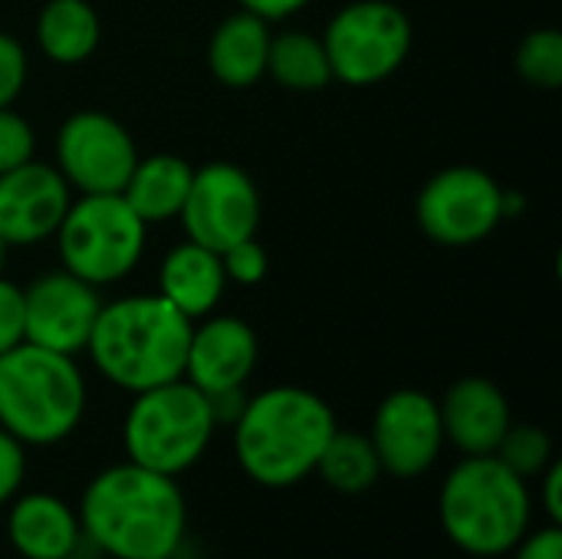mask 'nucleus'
I'll list each match as a JSON object with an SVG mask.
<instances>
[{"instance_id":"obj_1","label":"nucleus","mask_w":562,"mask_h":559,"mask_svg":"<svg viewBox=\"0 0 562 559\" xmlns=\"http://www.w3.org/2000/svg\"><path fill=\"white\" fill-rule=\"evenodd\" d=\"M79 527L112 559H171L184 540L188 507L175 478L125 461L86 484Z\"/></svg>"},{"instance_id":"obj_2","label":"nucleus","mask_w":562,"mask_h":559,"mask_svg":"<svg viewBox=\"0 0 562 559\" xmlns=\"http://www.w3.org/2000/svg\"><path fill=\"white\" fill-rule=\"evenodd\" d=\"M336 428L326 399L300 385H273L247 399L234 418V458L260 488H293L316 471Z\"/></svg>"},{"instance_id":"obj_3","label":"nucleus","mask_w":562,"mask_h":559,"mask_svg":"<svg viewBox=\"0 0 562 559\" xmlns=\"http://www.w3.org/2000/svg\"><path fill=\"white\" fill-rule=\"evenodd\" d=\"M194 320L165 297H125L99 310L86 343L95 369L125 392H145L184 379Z\"/></svg>"},{"instance_id":"obj_4","label":"nucleus","mask_w":562,"mask_h":559,"mask_svg":"<svg viewBox=\"0 0 562 559\" xmlns=\"http://www.w3.org/2000/svg\"><path fill=\"white\" fill-rule=\"evenodd\" d=\"M448 540L471 557H507L530 534V488L497 455H471L448 471L438 497Z\"/></svg>"},{"instance_id":"obj_5","label":"nucleus","mask_w":562,"mask_h":559,"mask_svg":"<svg viewBox=\"0 0 562 559\" xmlns=\"http://www.w3.org/2000/svg\"><path fill=\"white\" fill-rule=\"evenodd\" d=\"M86 415V382L72 356L20 343L0 356V428L23 448L66 441Z\"/></svg>"},{"instance_id":"obj_6","label":"nucleus","mask_w":562,"mask_h":559,"mask_svg":"<svg viewBox=\"0 0 562 559\" xmlns=\"http://www.w3.org/2000/svg\"><path fill=\"white\" fill-rule=\"evenodd\" d=\"M217 418L211 399L188 379H175L145 392H135L128 405L122 438L132 465L178 478L201 461L214 438Z\"/></svg>"},{"instance_id":"obj_7","label":"nucleus","mask_w":562,"mask_h":559,"mask_svg":"<svg viewBox=\"0 0 562 559\" xmlns=\"http://www.w3.org/2000/svg\"><path fill=\"white\" fill-rule=\"evenodd\" d=\"M145 221L122 194H82L56 227L63 267L92 283H119L145 254Z\"/></svg>"},{"instance_id":"obj_8","label":"nucleus","mask_w":562,"mask_h":559,"mask_svg":"<svg viewBox=\"0 0 562 559\" xmlns=\"http://www.w3.org/2000/svg\"><path fill=\"white\" fill-rule=\"evenodd\" d=\"M333 79L346 86H375L402 69L412 49V20L392 0L346 3L323 36Z\"/></svg>"},{"instance_id":"obj_9","label":"nucleus","mask_w":562,"mask_h":559,"mask_svg":"<svg viewBox=\"0 0 562 559\" xmlns=\"http://www.w3.org/2000/svg\"><path fill=\"white\" fill-rule=\"evenodd\" d=\"M418 227L441 247H471L504 221V188L474 165L438 171L418 194Z\"/></svg>"},{"instance_id":"obj_10","label":"nucleus","mask_w":562,"mask_h":559,"mask_svg":"<svg viewBox=\"0 0 562 559\" xmlns=\"http://www.w3.org/2000/svg\"><path fill=\"white\" fill-rule=\"evenodd\" d=\"M135 161L132 135L105 112H72L56 132V171L82 194H122Z\"/></svg>"},{"instance_id":"obj_11","label":"nucleus","mask_w":562,"mask_h":559,"mask_svg":"<svg viewBox=\"0 0 562 559\" xmlns=\"http://www.w3.org/2000/svg\"><path fill=\"white\" fill-rule=\"evenodd\" d=\"M178 217L188 241L221 254L231 244L257 234L260 194L244 168L231 161H211L194 171Z\"/></svg>"},{"instance_id":"obj_12","label":"nucleus","mask_w":562,"mask_h":559,"mask_svg":"<svg viewBox=\"0 0 562 559\" xmlns=\"http://www.w3.org/2000/svg\"><path fill=\"white\" fill-rule=\"evenodd\" d=\"M369 438H372L382 471H389L395 478L425 474L445 448L438 402L418 389L392 392L375 409Z\"/></svg>"},{"instance_id":"obj_13","label":"nucleus","mask_w":562,"mask_h":559,"mask_svg":"<svg viewBox=\"0 0 562 559\" xmlns=\"http://www.w3.org/2000/svg\"><path fill=\"white\" fill-rule=\"evenodd\" d=\"M102 303L92 283L63 273H46L23 290V343L76 356L86 349Z\"/></svg>"},{"instance_id":"obj_14","label":"nucleus","mask_w":562,"mask_h":559,"mask_svg":"<svg viewBox=\"0 0 562 559\" xmlns=\"http://www.w3.org/2000/svg\"><path fill=\"white\" fill-rule=\"evenodd\" d=\"M69 211V185L56 165L26 161L0 175V237L7 247H30L56 234Z\"/></svg>"},{"instance_id":"obj_15","label":"nucleus","mask_w":562,"mask_h":559,"mask_svg":"<svg viewBox=\"0 0 562 559\" xmlns=\"http://www.w3.org/2000/svg\"><path fill=\"white\" fill-rule=\"evenodd\" d=\"M257 333L237 316H207L191 329L184 379L207 399L247 385L257 366Z\"/></svg>"},{"instance_id":"obj_16","label":"nucleus","mask_w":562,"mask_h":559,"mask_svg":"<svg viewBox=\"0 0 562 559\" xmlns=\"http://www.w3.org/2000/svg\"><path fill=\"white\" fill-rule=\"evenodd\" d=\"M438 412H441L445 441L464 451V458L494 455L514 425L507 395L491 379L481 376L458 379L438 402Z\"/></svg>"},{"instance_id":"obj_17","label":"nucleus","mask_w":562,"mask_h":559,"mask_svg":"<svg viewBox=\"0 0 562 559\" xmlns=\"http://www.w3.org/2000/svg\"><path fill=\"white\" fill-rule=\"evenodd\" d=\"M7 537L23 559H66L79 550V514L56 494L33 491L10 504Z\"/></svg>"},{"instance_id":"obj_18","label":"nucleus","mask_w":562,"mask_h":559,"mask_svg":"<svg viewBox=\"0 0 562 559\" xmlns=\"http://www.w3.org/2000/svg\"><path fill=\"white\" fill-rule=\"evenodd\" d=\"M227 287L221 254L194 241L178 244L158 270V297H165L188 320H204L214 313Z\"/></svg>"},{"instance_id":"obj_19","label":"nucleus","mask_w":562,"mask_h":559,"mask_svg":"<svg viewBox=\"0 0 562 559\" xmlns=\"http://www.w3.org/2000/svg\"><path fill=\"white\" fill-rule=\"evenodd\" d=\"M270 26L257 13H234L227 16L207 43V66L214 79L227 89H247L260 76H267V53H270Z\"/></svg>"},{"instance_id":"obj_20","label":"nucleus","mask_w":562,"mask_h":559,"mask_svg":"<svg viewBox=\"0 0 562 559\" xmlns=\"http://www.w3.org/2000/svg\"><path fill=\"white\" fill-rule=\"evenodd\" d=\"M191 178L194 168L181 155H168V152L148 155L135 161L122 188V198L145 224H161L181 214Z\"/></svg>"},{"instance_id":"obj_21","label":"nucleus","mask_w":562,"mask_h":559,"mask_svg":"<svg viewBox=\"0 0 562 559\" xmlns=\"http://www.w3.org/2000/svg\"><path fill=\"white\" fill-rule=\"evenodd\" d=\"M99 16L89 0H49L36 20V43L59 66L86 63L99 46Z\"/></svg>"},{"instance_id":"obj_22","label":"nucleus","mask_w":562,"mask_h":559,"mask_svg":"<svg viewBox=\"0 0 562 559\" xmlns=\"http://www.w3.org/2000/svg\"><path fill=\"white\" fill-rule=\"evenodd\" d=\"M267 72L283 89H293V92H316L333 82L323 40L313 33H300V30H286L270 40Z\"/></svg>"},{"instance_id":"obj_23","label":"nucleus","mask_w":562,"mask_h":559,"mask_svg":"<svg viewBox=\"0 0 562 559\" xmlns=\"http://www.w3.org/2000/svg\"><path fill=\"white\" fill-rule=\"evenodd\" d=\"M313 474H319L336 494L359 497L375 488V481L382 478V465L369 435L336 428Z\"/></svg>"},{"instance_id":"obj_24","label":"nucleus","mask_w":562,"mask_h":559,"mask_svg":"<svg viewBox=\"0 0 562 559\" xmlns=\"http://www.w3.org/2000/svg\"><path fill=\"white\" fill-rule=\"evenodd\" d=\"M494 455L524 481L540 478L557 461L553 458V438L537 425H510V432L504 435V441L497 445Z\"/></svg>"},{"instance_id":"obj_25","label":"nucleus","mask_w":562,"mask_h":559,"mask_svg":"<svg viewBox=\"0 0 562 559\" xmlns=\"http://www.w3.org/2000/svg\"><path fill=\"white\" fill-rule=\"evenodd\" d=\"M517 72L537 89L562 86V33L560 30H533L517 49Z\"/></svg>"},{"instance_id":"obj_26","label":"nucleus","mask_w":562,"mask_h":559,"mask_svg":"<svg viewBox=\"0 0 562 559\" xmlns=\"http://www.w3.org/2000/svg\"><path fill=\"white\" fill-rule=\"evenodd\" d=\"M221 264H224L227 280H234L240 287H257L270 270V257H267L263 244H257V237H244V241L231 244L227 250H221Z\"/></svg>"},{"instance_id":"obj_27","label":"nucleus","mask_w":562,"mask_h":559,"mask_svg":"<svg viewBox=\"0 0 562 559\" xmlns=\"http://www.w3.org/2000/svg\"><path fill=\"white\" fill-rule=\"evenodd\" d=\"M33 148H36V138H33L30 122L16 115L10 105L0 109V175L26 165L33 158Z\"/></svg>"},{"instance_id":"obj_28","label":"nucleus","mask_w":562,"mask_h":559,"mask_svg":"<svg viewBox=\"0 0 562 559\" xmlns=\"http://www.w3.org/2000/svg\"><path fill=\"white\" fill-rule=\"evenodd\" d=\"M23 82H26V53L10 33H0V109L13 105Z\"/></svg>"},{"instance_id":"obj_29","label":"nucleus","mask_w":562,"mask_h":559,"mask_svg":"<svg viewBox=\"0 0 562 559\" xmlns=\"http://www.w3.org/2000/svg\"><path fill=\"white\" fill-rule=\"evenodd\" d=\"M23 343V290L0 277V356Z\"/></svg>"},{"instance_id":"obj_30","label":"nucleus","mask_w":562,"mask_h":559,"mask_svg":"<svg viewBox=\"0 0 562 559\" xmlns=\"http://www.w3.org/2000/svg\"><path fill=\"white\" fill-rule=\"evenodd\" d=\"M23 474H26V455H23V445L0 428V507L10 504L16 494H20V484H23Z\"/></svg>"},{"instance_id":"obj_31","label":"nucleus","mask_w":562,"mask_h":559,"mask_svg":"<svg viewBox=\"0 0 562 559\" xmlns=\"http://www.w3.org/2000/svg\"><path fill=\"white\" fill-rule=\"evenodd\" d=\"M510 554H514V559H562L560 524H547V527L527 534Z\"/></svg>"},{"instance_id":"obj_32","label":"nucleus","mask_w":562,"mask_h":559,"mask_svg":"<svg viewBox=\"0 0 562 559\" xmlns=\"http://www.w3.org/2000/svg\"><path fill=\"white\" fill-rule=\"evenodd\" d=\"M543 484H540V504H543V514L550 524H562V465L553 461L543 474Z\"/></svg>"},{"instance_id":"obj_33","label":"nucleus","mask_w":562,"mask_h":559,"mask_svg":"<svg viewBox=\"0 0 562 559\" xmlns=\"http://www.w3.org/2000/svg\"><path fill=\"white\" fill-rule=\"evenodd\" d=\"M237 3L247 13H257V16H263L270 23V20H286L293 13H300L310 0H237Z\"/></svg>"},{"instance_id":"obj_34","label":"nucleus","mask_w":562,"mask_h":559,"mask_svg":"<svg viewBox=\"0 0 562 559\" xmlns=\"http://www.w3.org/2000/svg\"><path fill=\"white\" fill-rule=\"evenodd\" d=\"M7 250H10V247H7V241L0 237V270H3V260H7Z\"/></svg>"},{"instance_id":"obj_35","label":"nucleus","mask_w":562,"mask_h":559,"mask_svg":"<svg viewBox=\"0 0 562 559\" xmlns=\"http://www.w3.org/2000/svg\"><path fill=\"white\" fill-rule=\"evenodd\" d=\"M66 559H82V557H79V554H72V557H66Z\"/></svg>"}]
</instances>
